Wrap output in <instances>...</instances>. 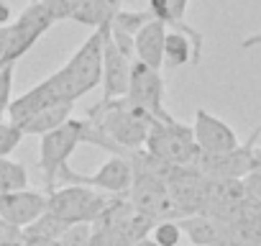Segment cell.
Returning a JSON list of instances; mask_svg holds the SVG:
<instances>
[{"mask_svg": "<svg viewBox=\"0 0 261 246\" xmlns=\"http://www.w3.org/2000/svg\"><path fill=\"white\" fill-rule=\"evenodd\" d=\"M87 118H92L102 129V134L113 144V154L125 157V159H130L134 152L144 149V144L149 139V131H151L154 120H156L146 110L134 105L128 97L100 100L95 108H90Z\"/></svg>", "mask_w": 261, "mask_h": 246, "instance_id": "obj_1", "label": "cell"}, {"mask_svg": "<svg viewBox=\"0 0 261 246\" xmlns=\"http://www.w3.org/2000/svg\"><path fill=\"white\" fill-rule=\"evenodd\" d=\"M62 103H74L102 82V31L95 29L62 69L49 75Z\"/></svg>", "mask_w": 261, "mask_h": 246, "instance_id": "obj_2", "label": "cell"}, {"mask_svg": "<svg viewBox=\"0 0 261 246\" xmlns=\"http://www.w3.org/2000/svg\"><path fill=\"white\" fill-rule=\"evenodd\" d=\"M144 152L156 159L164 167H197L200 149L192 136V126L169 118V120H154L149 131V139L144 144Z\"/></svg>", "mask_w": 261, "mask_h": 246, "instance_id": "obj_3", "label": "cell"}, {"mask_svg": "<svg viewBox=\"0 0 261 246\" xmlns=\"http://www.w3.org/2000/svg\"><path fill=\"white\" fill-rule=\"evenodd\" d=\"M49 198V213L64 220L67 226H87L95 223L113 200H108L102 192L85 187V185H64L46 192Z\"/></svg>", "mask_w": 261, "mask_h": 246, "instance_id": "obj_4", "label": "cell"}, {"mask_svg": "<svg viewBox=\"0 0 261 246\" xmlns=\"http://www.w3.org/2000/svg\"><path fill=\"white\" fill-rule=\"evenodd\" d=\"M80 144H85L82 118H69L64 126H59L57 131L41 136V144H39V169H41V175L46 180V192L54 190L62 167H67L69 157L77 152Z\"/></svg>", "mask_w": 261, "mask_h": 246, "instance_id": "obj_5", "label": "cell"}, {"mask_svg": "<svg viewBox=\"0 0 261 246\" xmlns=\"http://www.w3.org/2000/svg\"><path fill=\"white\" fill-rule=\"evenodd\" d=\"M134 177H136V172H134L130 159L110 154V159L105 164H100L97 172H92V175H77L69 167H62L57 182H62V185H85V187H92L102 195H128L130 185H134Z\"/></svg>", "mask_w": 261, "mask_h": 246, "instance_id": "obj_6", "label": "cell"}, {"mask_svg": "<svg viewBox=\"0 0 261 246\" xmlns=\"http://www.w3.org/2000/svg\"><path fill=\"white\" fill-rule=\"evenodd\" d=\"M54 16L49 13V8L44 6V0H31L23 8V13L18 18H13L11 29V49H8V64H16L51 26H54Z\"/></svg>", "mask_w": 261, "mask_h": 246, "instance_id": "obj_7", "label": "cell"}, {"mask_svg": "<svg viewBox=\"0 0 261 246\" xmlns=\"http://www.w3.org/2000/svg\"><path fill=\"white\" fill-rule=\"evenodd\" d=\"M164 77L159 69H151L146 67L144 62H134L130 67V82H128V92L125 97L139 105L141 110H146L151 118L156 120H169L172 115L167 113V105H164Z\"/></svg>", "mask_w": 261, "mask_h": 246, "instance_id": "obj_8", "label": "cell"}, {"mask_svg": "<svg viewBox=\"0 0 261 246\" xmlns=\"http://www.w3.org/2000/svg\"><path fill=\"white\" fill-rule=\"evenodd\" d=\"M256 141H258V134L253 131L246 144H241L238 149H233L228 154H200V159H197L200 175H205L207 180H215V182L243 180L251 172V152H253Z\"/></svg>", "mask_w": 261, "mask_h": 246, "instance_id": "obj_9", "label": "cell"}, {"mask_svg": "<svg viewBox=\"0 0 261 246\" xmlns=\"http://www.w3.org/2000/svg\"><path fill=\"white\" fill-rule=\"evenodd\" d=\"M108 26L110 23L100 26V31H102V82L100 85H102V100H118V97H125V92H128L130 67H134L136 59L125 57L115 46Z\"/></svg>", "mask_w": 261, "mask_h": 246, "instance_id": "obj_10", "label": "cell"}, {"mask_svg": "<svg viewBox=\"0 0 261 246\" xmlns=\"http://www.w3.org/2000/svg\"><path fill=\"white\" fill-rule=\"evenodd\" d=\"M192 136L200 149V154H228L241 146L238 134L228 126V123L205 108L195 110V123H192Z\"/></svg>", "mask_w": 261, "mask_h": 246, "instance_id": "obj_11", "label": "cell"}, {"mask_svg": "<svg viewBox=\"0 0 261 246\" xmlns=\"http://www.w3.org/2000/svg\"><path fill=\"white\" fill-rule=\"evenodd\" d=\"M49 210L46 192L36 190H18L0 195V220H6L13 228H29Z\"/></svg>", "mask_w": 261, "mask_h": 246, "instance_id": "obj_12", "label": "cell"}, {"mask_svg": "<svg viewBox=\"0 0 261 246\" xmlns=\"http://www.w3.org/2000/svg\"><path fill=\"white\" fill-rule=\"evenodd\" d=\"M179 226L192 246H230V223L210 213L179 218Z\"/></svg>", "mask_w": 261, "mask_h": 246, "instance_id": "obj_13", "label": "cell"}, {"mask_svg": "<svg viewBox=\"0 0 261 246\" xmlns=\"http://www.w3.org/2000/svg\"><path fill=\"white\" fill-rule=\"evenodd\" d=\"M57 103H62V100H59V95H57L54 82L46 77V80H41L39 85H34L31 90H26L21 97H16V100L11 103L6 118L21 129L23 123L31 120L36 113H41V110H46V108H51V105H57Z\"/></svg>", "mask_w": 261, "mask_h": 246, "instance_id": "obj_14", "label": "cell"}, {"mask_svg": "<svg viewBox=\"0 0 261 246\" xmlns=\"http://www.w3.org/2000/svg\"><path fill=\"white\" fill-rule=\"evenodd\" d=\"M167 23L151 18L136 36H134V49H136V62H144L151 69H164V39H167Z\"/></svg>", "mask_w": 261, "mask_h": 246, "instance_id": "obj_15", "label": "cell"}, {"mask_svg": "<svg viewBox=\"0 0 261 246\" xmlns=\"http://www.w3.org/2000/svg\"><path fill=\"white\" fill-rule=\"evenodd\" d=\"M72 110H74V103H57V105L36 113L31 120H26L21 126V131H23V136H39L41 139V136L57 131L59 126H64L72 118Z\"/></svg>", "mask_w": 261, "mask_h": 246, "instance_id": "obj_16", "label": "cell"}, {"mask_svg": "<svg viewBox=\"0 0 261 246\" xmlns=\"http://www.w3.org/2000/svg\"><path fill=\"white\" fill-rule=\"evenodd\" d=\"M197 64V54H195V44L187 34L182 31H167L164 39V64L167 67H182V64Z\"/></svg>", "mask_w": 261, "mask_h": 246, "instance_id": "obj_17", "label": "cell"}, {"mask_svg": "<svg viewBox=\"0 0 261 246\" xmlns=\"http://www.w3.org/2000/svg\"><path fill=\"white\" fill-rule=\"evenodd\" d=\"M69 228H72V226H67L64 220H59L57 215H51V213L46 210L36 223H31L29 228H23V236H26L29 241H57V238H62Z\"/></svg>", "mask_w": 261, "mask_h": 246, "instance_id": "obj_18", "label": "cell"}, {"mask_svg": "<svg viewBox=\"0 0 261 246\" xmlns=\"http://www.w3.org/2000/svg\"><path fill=\"white\" fill-rule=\"evenodd\" d=\"M29 190V172L21 162H13L11 157H0V195Z\"/></svg>", "mask_w": 261, "mask_h": 246, "instance_id": "obj_19", "label": "cell"}, {"mask_svg": "<svg viewBox=\"0 0 261 246\" xmlns=\"http://www.w3.org/2000/svg\"><path fill=\"white\" fill-rule=\"evenodd\" d=\"M149 238L159 246H182L185 231H182L179 220H156L149 231Z\"/></svg>", "mask_w": 261, "mask_h": 246, "instance_id": "obj_20", "label": "cell"}, {"mask_svg": "<svg viewBox=\"0 0 261 246\" xmlns=\"http://www.w3.org/2000/svg\"><path fill=\"white\" fill-rule=\"evenodd\" d=\"M23 141V131L11 120H0V157H11V152H16Z\"/></svg>", "mask_w": 261, "mask_h": 246, "instance_id": "obj_21", "label": "cell"}, {"mask_svg": "<svg viewBox=\"0 0 261 246\" xmlns=\"http://www.w3.org/2000/svg\"><path fill=\"white\" fill-rule=\"evenodd\" d=\"M13 72H16V64L0 67V120L8 115V108L13 103Z\"/></svg>", "mask_w": 261, "mask_h": 246, "instance_id": "obj_22", "label": "cell"}, {"mask_svg": "<svg viewBox=\"0 0 261 246\" xmlns=\"http://www.w3.org/2000/svg\"><path fill=\"white\" fill-rule=\"evenodd\" d=\"M243 192H246V200L251 203H261V172H248L243 180Z\"/></svg>", "mask_w": 261, "mask_h": 246, "instance_id": "obj_23", "label": "cell"}, {"mask_svg": "<svg viewBox=\"0 0 261 246\" xmlns=\"http://www.w3.org/2000/svg\"><path fill=\"white\" fill-rule=\"evenodd\" d=\"M8 49H11V29H0V67L8 64Z\"/></svg>", "mask_w": 261, "mask_h": 246, "instance_id": "obj_24", "label": "cell"}, {"mask_svg": "<svg viewBox=\"0 0 261 246\" xmlns=\"http://www.w3.org/2000/svg\"><path fill=\"white\" fill-rule=\"evenodd\" d=\"M11 23H13V11H11L8 3H3V0H0V29L11 26Z\"/></svg>", "mask_w": 261, "mask_h": 246, "instance_id": "obj_25", "label": "cell"}, {"mask_svg": "<svg viewBox=\"0 0 261 246\" xmlns=\"http://www.w3.org/2000/svg\"><path fill=\"white\" fill-rule=\"evenodd\" d=\"M253 46H261V31L258 34H251L241 41V49H253Z\"/></svg>", "mask_w": 261, "mask_h": 246, "instance_id": "obj_26", "label": "cell"}, {"mask_svg": "<svg viewBox=\"0 0 261 246\" xmlns=\"http://www.w3.org/2000/svg\"><path fill=\"white\" fill-rule=\"evenodd\" d=\"M251 172H261V146H253L251 152Z\"/></svg>", "mask_w": 261, "mask_h": 246, "instance_id": "obj_27", "label": "cell"}, {"mask_svg": "<svg viewBox=\"0 0 261 246\" xmlns=\"http://www.w3.org/2000/svg\"><path fill=\"white\" fill-rule=\"evenodd\" d=\"M134 246H159V243H154V241H151L149 236H144V238H139V241H136Z\"/></svg>", "mask_w": 261, "mask_h": 246, "instance_id": "obj_28", "label": "cell"}, {"mask_svg": "<svg viewBox=\"0 0 261 246\" xmlns=\"http://www.w3.org/2000/svg\"><path fill=\"white\" fill-rule=\"evenodd\" d=\"M256 134H258V136H261V126H258V129H256Z\"/></svg>", "mask_w": 261, "mask_h": 246, "instance_id": "obj_29", "label": "cell"}]
</instances>
